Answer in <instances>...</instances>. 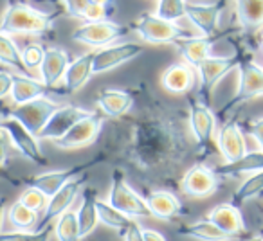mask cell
Here are the masks:
<instances>
[{
  "label": "cell",
  "mask_w": 263,
  "mask_h": 241,
  "mask_svg": "<svg viewBox=\"0 0 263 241\" xmlns=\"http://www.w3.org/2000/svg\"><path fill=\"white\" fill-rule=\"evenodd\" d=\"M44 2L58 4L65 15H69V16H72V18H78V20L83 22L85 11H87L88 4H90L92 0H44Z\"/></svg>",
  "instance_id": "41"
},
{
  "label": "cell",
  "mask_w": 263,
  "mask_h": 241,
  "mask_svg": "<svg viewBox=\"0 0 263 241\" xmlns=\"http://www.w3.org/2000/svg\"><path fill=\"white\" fill-rule=\"evenodd\" d=\"M238 88L234 97L222 108V113H229L236 106L251 101V99L263 95V67L254 63L252 59H240L238 63Z\"/></svg>",
  "instance_id": "11"
},
{
  "label": "cell",
  "mask_w": 263,
  "mask_h": 241,
  "mask_svg": "<svg viewBox=\"0 0 263 241\" xmlns=\"http://www.w3.org/2000/svg\"><path fill=\"white\" fill-rule=\"evenodd\" d=\"M143 236H144V241H166V237L162 236L161 232L152 230V229H143Z\"/></svg>",
  "instance_id": "45"
},
{
  "label": "cell",
  "mask_w": 263,
  "mask_h": 241,
  "mask_svg": "<svg viewBox=\"0 0 263 241\" xmlns=\"http://www.w3.org/2000/svg\"><path fill=\"white\" fill-rule=\"evenodd\" d=\"M220 178H236L241 175H252L256 171L263 169V151H251L245 153L234 162H226V164L213 168Z\"/></svg>",
  "instance_id": "29"
},
{
  "label": "cell",
  "mask_w": 263,
  "mask_h": 241,
  "mask_svg": "<svg viewBox=\"0 0 263 241\" xmlns=\"http://www.w3.org/2000/svg\"><path fill=\"white\" fill-rule=\"evenodd\" d=\"M98 189L96 187H85L83 194H81V204L76 209L78 214V223H80V232L81 237H87L94 232V229L99 223L98 216Z\"/></svg>",
  "instance_id": "27"
},
{
  "label": "cell",
  "mask_w": 263,
  "mask_h": 241,
  "mask_svg": "<svg viewBox=\"0 0 263 241\" xmlns=\"http://www.w3.org/2000/svg\"><path fill=\"white\" fill-rule=\"evenodd\" d=\"M215 42H216V34H213V36H204V34L197 36L195 34V36L175 42L173 45L179 49L184 62L197 69L205 58L211 56V47L215 45Z\"/></svg>",
  "instance_id": "26"
},
{
  "label": "cell",
  "mask_w": 263,
  "mask_h": 241,
  "mask_svg": "<svg viewBox=\"0 0 263 241\" xmlns=\"http://www.w3.org/2000/svg\"><path fill=\"white\" fill-rule=\"evenodd\" d=\"M98 216H99V222L103 223V225L110 227V229L117 230V232H123L124 229H126L128 225H130L132 222H134V218H130V216L123 214L121 211H117L114 205H110L108 202H103L98 198Z\"/></svg>",
  "instance_id": "34"
},
{
  "label": "cell",
  "mask_w": 263,
  "mask_h": 241,
  "mask_svg": "<svg viewBox=\"0 0 263 241\" xmlns=\"http://www.w3.org/2000/svg\"><path fill=\"white\" fill-rule=\"evenodd\" d=\"M60 106H62V103L52 101L49 95H44V97H38V99H33V101L24 103V105H15L8 110L4 108L2 113L20 120L29 132H33L34 135H38V132L44 128L45 123L49 120V117H51Z\"/></svg>",
  "instance_id": "8"
},
{
  "label": "cell",
  "mask_w": 263,
  "mask_h": 241,
  "mask_svg": "<svg viewBox=\"0 0 263 241\" xmlns=\"http://www.w3.org/2000/svg\"><path fill=\"white\" fill-rule=\"evenodd\" d=\"M106 157L105 153H99L96 155L92 160H87V162H80V164H74L70 168H65V169H56V171H45V173H38V175L31 176V178L26 180L27 186H33L36 189H40L42 193H45L49 198L52 196L54 193H58L67 182H70L72 178L76 176H81L85 175L87 171H90L92 168H96L98 164L105 162Z\"/></svg>",
  "instance_id": "7"
},
{
  "label": "cell",
  "mask_w": 263,
  "mask_h": 241,
  "mask_svg": "<svg viewBox=\"0 0 263 241\" xmlns=\"http://www.w3.org/2000/svg\"><path fill=\"white\" fill-rule=\"evenodd\" d=\"M4 207H6V198L0 196V229H2V219H4Z\"/></svg>",
  "instance_id": "46"
},
{
  "label": "cell",
  "mask_w": 263,
  "mask_h": 241,
  "mask_svg": "<svg viewBox=\"0 0 263 241\" xmlns=\"http://www.w3.org/2000/svg\"><path fill=\"white\" fill-rule=\"evenodd\" d=\"M132 31L143 42L152 45H173L179 40L195 36L193 33L180 27L177 22L162 18L157 13H143V15H139L132 22Z\"/></svg>",
  "instance_id": "3"
},
{
  "label": "cell",
  "mask_w": 263,
  "mask_h": 241,
  "mask_svg": "<svg viewBox=\"0 0 263 241\" xmlns=\"http://www.w3.org/2000/svg\"><path fill=\"white\" fill-rule=\"evenodd\" d=\"M96 4H101V6H110V8H116V0H92Z\"/></svg>",
  "instance_id": "47"
},
{
  "label": "cell",
  "mask_w": 263,
  "mask_h": 241,
  "mask_svg": "<svg viewBox=\"0 0 263 241\" xmlns=\"http://www.w3.org/2000/svg\"><path fill=\"white\" fill-rule=\"evenodd\" d=\"M112 187L108 193V204L114 205L117 211L130 218H152V211L146 204V198L141 196L130 184L121 168H116L110 175Z\"/></svg>",
  "instance_id": "4"
},
{
  "label": "cell",
  "mask_w": 263,
  "mask_h": 241,
  "mask_svg": "<svg viewBox=\"0 0 263 241\" xmlns=\"http://www.w3.org/2000/svg\"><path fill=\"white\" fill-rule=\"evenodd\" d=\"M136 105V95L130 90L121 88H105L96 97V106L110 119H119L132 112Z\"/></svg>",
  "instance_id": "22"
},
{
  "label": "cell",
  "mask_w": 263,
  "mask_h": 241,
  "mask_svg": "<svg viewBox=\"0 0 263 241\" xmlns=\"http://www.w3.org/2000/svg\"><path fill=\"white\" fill-rule=\"evenodd\" d=\"M245 132L258 143V146L261 148V151H263V117L247 123V125H245Z\"/></svg>",
  "instance_id": "42"
},
{
  "label": "cell",
  "mask_w": 263,
  "mask_h": 241,
  "mask_svg": "<svg viewBox=\"0 0 263 241\" xmlns=\"http://www.w3.org/2000/svg\"><path fill=\"white\" fill-rule=\"evenodd\" d=\"M54 232V225H47L40 230H15L0 232V241H49Z\"/></svg>",
  "instance_id": "37"
},
{
  "label": "cell",
  "mask_w": 263,
  "mask_h": 241,
  "mask_svg": "<svg viewBox=\"0 0 263 241\" xmlns=\"http://www.w3.org/2000/svg\"><path fill=\"white\" fill-rule=\"evenodd\" d=\"M92 74H94V51L85 52L69 63L65 77H63V92L65 94L78 92L88 83Z\"/></svg>",
  "instance_id": "25"
},
{
  "label": "cell",
  "mask_w": 263,
  "mask_h": 241,
  "mask_svg": "<svg viewBox=\"0 0 263 241\" xmlns=\"http://www.w3.org/2000/svg\"><path fill=\"white\" fill-rule=\"evenodd\" d=\"M62 15V9L45 13L24 2H9L0 18V31L9 36H15V34L44 36L52 29L54 22Z\"/></svg>",
  "instance_id": "2"
},
{
  "label": "cell",
  "mask_w": 263,
  "mask_h": 241,
  "mask_svg": "<svg viewBox=\"0 0 263 241\" xmlns=\"http://www.w3.org/2000/svg\"><path fill=\"white\" fill-rule=\"evenodd\" d=\"M155 13L172 22H179L186 16V0H159Z\"/></svg>",
  "instance_id": "38"
},
{
  "label": "cell",
  "mask_w": 263,
  "mask_h": 241,
  "mask_svg": "<svg viewBox=\"0 0 263 241\" xmlns=\"http://www.w3.org/2000/svg\"><path fill=\"white\" fill-rule=\"evenodd\" d=\"M187 126L197 144V150L208 153L215 137L216 117L208 103L193 95L187 97Z\"/></svg>",
  "instance_id": "6"
},
{
  "label": "cell",
  "mask_w": 263,
  "mask_h": 241,
  "mask_svg": "<svg viewBox=\"0 0 263 241\" xmlns=\"http://www.w3.org/2000/svg\"><path fill=\"white\" fill-rule=\"evenodd\" d=\"M8 219L18 230H36L40 216H38V211H33L27 205H24L20 200H16L8 209Z\"/></svg>",
  "instance_id": "33"
},
{
  "label": "cell",
  "mask_w": 263,
  "mask_h": 241,
  "mask_svg": "<svg viewBox=\"0 0 263 241\" xmlns=\"http://www.w3.org/2000/svg\"><path fill=\"white\" fill-rule=\"evenodd\" d=\"M96 110L85 108L80 105H62L45 123L44 128L38 132V139L40 140H56L63 137L76 123H80L85 117L94 115Z\"/></svg>",
  "instance_id": "13"
},
{
  "label": "cell",
  "mask_w": 263,
  "mask_h": 241,
  "mask_svg": "<svg viewBox=\"0 0 263 241\" xmlns=\"http://www.w3.org/2000/svg\"><path fill=\"white\" fill-rule=\"evenodd\" d=\"M103 125H105V119L99 117V113L96 112L94 115L85 117L80 123H76L65 135L52 140V144L58 150H80V148H87L96 143V139H98L103 130Z\"/></svg>",
  "instance_id": "14"
},
{
  "label": "cell",
  "mask_w": 263,
  "mask_h": 241,
  "mask_svg": "<svg viewBox=\"0 0 263 241\" xmlns=\"http://www.w3.org/2000/svg\"><path fill=\"white\" fill-rule=\"evenodd\" d=\"M177 234L182 237H190V239L197 241H233L236 239L231 234L223 232L216 223H213L209 218L200 219V222L187 223V225H180L177 229Z\"/></svg>",
  "instance_id": "28"
},
{
  "label": "cell",
  "mask_w": 263,
  "mask_h": 241,
  "mask_svg": "<svg viewBox=\"0 0 263 241\" xmlns=\"http://www.w3.org/2000/svg\"><path fill=\"white\" fill-rule=\"evenodd\" d=\"M198 83V74L197 69L191 67L190 63H175V65L168 67L164 72L161 74V87L166 92L175 95L190 94L193 87Z\"/></svg>",
  "instance_id": "19"
},
{
  "label": "cell",
  "mask_w": 263,
  "mask_h": 241,
  "mask_svg": "<svg viewBox=\"0 0 263 241\" xmlns=\"http://www.w3.org/2000/svg\"><path fill=\"white\" fill-rule=\"evenodd\" d=\"M226 8V0H216L213 4H191L186 2V18L204 36H213L218 31V20Z\"/></svg>",
  "instance_id": "17"
},
{
  "label": "cell",
  "mask_w": 263,
  "mask_h": 241,
  "mask_svg": "<svg viewBox=\"0 0 263 241\" xmlns=\"http://www.w3.org/2000/svg\"><path fill=\"white\" fill-rule=\"evenodd\" d=\"M132 33V26L128 24L112 22L106 20H94V22H83L72 31V40L87 47L101 49L110 44H116L117 40L128 36Z\"/></svg>",
  "instance_id": "5"
},
{
  "label": "cell",
  "mask_w": 263,
  "mask_h": 241,
  "mask_svg": "<svg viewBox=\"0 0 263 241\" xmlns=\"http://www.w3.org/2000/svg\"><path fill=\"white\" fill-rule=\"evenodd\" d=\"M83 187H85V175H81V176L72 178L70 182H67L65 186L58 191V193L52 194L47 202V207L44 209V216H42L40 222H38L36 230L51 225V223L54 222L60 214H63L65 211H69V209L72 207L74 202H76L78 194L83 191Z\"/></svg>",
  "instance_id": "16"
},
{
  "label": "cell",
  "mask_w": 263,
  "mask_h": 241,
  "mask_svg": "<svg viewBox=\"0 0 263 241\" xmlns=\"http://www.w3.org/2000/svg\"><path fill=\"white\" fill-rule=\"evenodd\" d=\"M222 178L205 164H193L180 178V191L191 198H208L220 189Z\"/></svg>",
  "instance_id": "12"
},
{
  "label": "cell",
  "mask_w": 263,
  "mask_h": 241,
  "mask_svg": "<svg viewBox=\"0 0 263 241\" xmlns=\"http://www.w3.org/2000/svg\"><path fill=\"white\" fill-rule=\"evenodd\" d=\"M119 119L124 133L116 137L114 155L141 176L159 182L175 178L193 150L182 117L154 99L139 115Z\"/></svg>",
  "instance_id": "1"
},
{
  "label": "cell",
  "mask_w": 263,
  "mask_h": 241,
  "mask_svg": "<svg viewBox=\"0 0 263 241\" xmlns=\"http://www.w3.org/2000/svg\"><path fill=\"white\" fill-rule=\"evenodd\" d=\"M0 128L8 133L13 148L24 158H27V160H31L36 166H47V158L42 153L40 148V139L33 132H29L20 120L4 115V113L0 112Z\"/></svg>",
  "instance_id": "9"
},
{
  "label": "cell",
  "mask_w": 263,
  "mask_h": 241,
  "mask_svg": "<svg viewBox=\"0 0 263 241\" xmlns=\"http://www.w3.org/2000/svg\"><path fill=\"white\" fill-rule=\"evenodd\" d=\"M121 236H123L124 241H144L143 229H141V225L136 222V219H134V222H132L130 225L121 232Z\"/></svg>",
  "instance_id": "43"
},
{
  "label": "cell",
  "mask_w": 263,
  "mask_h": 241,
  "mask_svg": "<svg viewBox=\"0 0 263 241\" xmlns=\"http://www.w3.org/2000/svg\"><path fill=\"white\" fill-rule=\"evenodd\" d=\"M11 87H13V72L0 70V99L8 97L11 94Z\"/></svg>",
  "instance_id": "44"
},
{
  "label": "cell",
  "mask_w": 263,
  "mask_h": 241,
  "mask_svg": "<svg viewBox=\"0 0 263 241\" xmlns=\"http://www.w3.org/2000/svg\"><path fill=\"white\" fill-rule=\"evenodd\" d=\"M247 241H263V236H258V237H252V239H247Z\"/></svg>",
  "instance_id": "48"
},
{
  "label": "cell",
  "mask_w": 263,
  "mask_h": 241,
  "mask_svg": "<svg viewBox=\"0 0 263 241\" xmlns=\"http://www.w3.org/2000/svg\"><path fill=\"white\" fill-rule=\"evenodd\" d=\"M240 59H241L240 54L209 56V58H205L204 62L197 67V74H198L197 97L202 99L204 103H209L211 92L215 90L218 81L222 79V77H226L233 69H236Z\"/></svg>",
  "instance_id": "10"
},
{
  "label": "cell",
  "mask_w": 263,
  "mask_h": 241,
  "mask_svg": "<svg viewBox=\"0 0 263 241\" xmlns=\"http://www.w3.org/2000/svg\"><path fill=\"white\" fill-rule=\"evenodd\" d=\"M0 63L16 74L29 72L22 62V51L18 49V45L13 42L9 34L2 33V31H0Z\"/></svg>",
  "instance_id": "31"
},
{
  "label": "cell",
  "mask_w": 263,
  "mask_h": 241,
  "mask_svg": "<svg viewBox=\"0 0 263 241\" xmlns=\"http://www.w3.org/2000/svg\"><path fill=\"white\" fill-rule=\"evenodd\" d=\"M20 2H22V0H20Z\"/></svg>",
  "instance_id": "50"
},
{
  "label": "cell",
  "mask_w": 263,
  "mask_h": 241,
  "mask_svg": "<svg viewBox=\"0 0 263 241\" xmlns=\"http://www.w3.org/2000/svg\"><path fill=\"white\" fill-rule=\"evenodd\" d=\"M261 52H263V40H261Z\"/></svg>",
  "instance_id": "49"
},
{
  "label": "cell",
  "mask_w": 263,
  "mask_h": 241,
  "mask_svg": "<svg viewBox=\"0 0 263 241\" xmlns=\"http://www.w3.org/2000/svg\"><path fill=\"white\" fill-rule=\"evenodd\" d=\"M143 52V44L137 42H123V44H110L106 47L94 51V74H103L114 70L124 63L136 59Z\"/></svg>",
  "instance_id": "15"
},
{
  "label": "cell",
  "mask_w": 263,
  "mask_h": 241,
  "mask_svg": "<svg viewBox=\"0 0 263 241\" xmlns=\"http://www.w3.org/2000/svg\"><path fill=\"white\" fill-rule=\"evenodd\" d=\"M54 234L58 241H83L76 211L69 209L54 219Z\"/></svg>",
  "instance_id": "32"
},
{
  "label": "cell",
  "mask_w": 263,
  "mask_h": 241,
  "mask_svg": "<svg viewBox=\"0 0 263 241\" xmlns=\"http://www.w3.org/2000/svg\"><path fill=\"white\" fill-rule=\"evenodd\" d=\"M69 63V54H67V51L63 47H47L44 63L40 67L42 81L47 87H51L52 90L58 92V94H65L63 88H60V83H63Z\"/></svg>",
  "instance_id": "20"
},
{
  "label": "cell",
  "mask_w": 263,
  "mask_h": 241,
  "mask_svg": "<svg viewBox=\"0 0 263 241\" xmlns=\"http://www.w3.org/2000/svg\"><path fill=\"white\" fill-rule=\"evenodd\" d=\"M13 164V144L8 133L0 128V178L8 180L9 184H18L16 176L11 173Z\"/></svg>",
  "instance_id": "36"
},
{
  "label": "cell",
  "mask_w": 263,
  "mask_h": 241,
  "mask_svg": "<svg viewBox=\"0 0 263 241\" xmlns=\"http://www.w3.org/2000/svg\"><path fill=\"white\" fill-rule=\"evenodd\" d=\"M216 146L226 162H234L247 153L243 130L236 120H227L226 125H222V128L216 133Z\"/></svg>",
  "instance_id": "18"
},
{
  "label": "cell",
  "mask_w": 263,
  "mask_h": 241,
  "mask_svg": "<svg viewBox=\"0 0 263 241\" xmlns=\"http://www.w3.org/2000/svg\"><path fill=\"white\" fill-rule=\"evenodd\" d=\"M144 198H146V204L152 211V218L162 219V222H173V219H179L186 214L182 202L172 191H150Z\"/></svg>",
  "instance_id": "21"
},
{
  "label": "cell",
  "mask_w": 263,
  "mask_h": 241,
  "mask_svg": "<svg viewBox=\"0 0 263 241\" xmlns=\"http://www.w3.org/2000/svg\"><path fill=\"white\" fill-rule=\"evenodd\" d=\"M258 194H263V169L249 175V178L245 182H241V186L233 194V204L240 207L241 204L258 196Z\"/></svg>",
  "instance_id": "35"
},
{
  "label": "cell",
  "mask_w": 263,
  "mask_h": 241,
  "mask_svg": "<svg viewBox=\"0 0 263 241\" xmlns=\"http://www.w3.org/2000/svg\"><path fill=\"white\" fill-rule=\"evenodd\" d=\"M56 94V90H52L51 87L44 83L42 79L31 77L27 74H13V87H11V97L13 105H24L27 101L33 99L44 97V95Z\"/></svg>",
  "instance_id": "24"
},
{
  "label": "cell",
  "mask_w": 263,
  "mask_h": 241,
  "mask_svg": "<svg viewBox=\"0 0 263 241\" xmlns=\"http://www.w3.org/2000/svg\"><path fill=\"white\" fill-rule=\"evenodd\" d=\"M208 218L213 223L220 227L223 232L231 234L238 239L247 232V227H245L243 216L240 212V207L234 205L233 202H226V204H218L209 211Z\"/></svg>",
  "instance_id": "23"
},
{
  "label": "cell",
  "mask_w": 263,
  "mask_h": 241,
  "mask_svg": "<svg viewBox=\"0 0 263 241\" xmlns=\"http://www.w3.org/2000/svg\"><path fill=\"white\" fill-rule=\"evenodd\" d=\"M18 200L22 202L24 205H27L29 209H33V211H44L45 207H47V202H49V196L45 193H42L40 189H36V187L33 186H27L26 189L20 193Z\"/></svg>",
  "instance_id": "40"
},
{
  "label": "cell",
  "mask_w": 263,
  "mask_h": 241,
  "mask_svg": "<svg viewBox=\"0 0 263 241\" xmlns=\"http://www.w3.org/2000/svg\"><path fill=\"white\" fill-rule=\"evenodd\" d=\"M236 18L245 31L263 27V0H236Z\"/></svg>",
  "instance_id": "30"
},
{
  "label": "cell",
  "mask_w": 263,
  "mask_h": 241,
  "mask_svg": "<svg viewBox=\"0 0 263 241\" xmlns=\"http://www.w3.org/2000/svg\"><path fill=\"white\" fill-rule=\"evenodd\" d=\"M20 51H22V62L26 65V69L34 70V69H40L42 63H44L47 47H44L42 44H27Z\"/></svg>",
  "instance_id": "39"
}]
</instances>
